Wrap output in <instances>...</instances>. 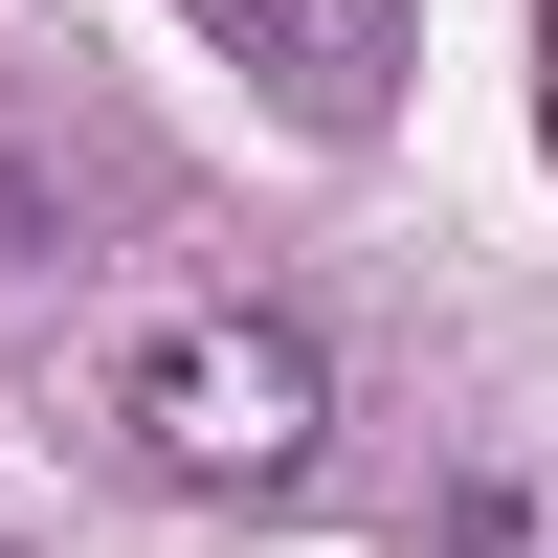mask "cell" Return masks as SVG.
<instances>
[{
	"instance_id": "1",
	"label": "cell",
	"mask_w": 558,
	"mask_h": 558,
	"mask_svg": "<svg viewBox=\"0 0 558 558\" xmlns=\"http://www.w3.org/2000/svg\"><path fill=\"white\" fill-rule=\"evenodd\" d=\"M134 447H157L179 492H291L313 447H336V357H313L291 313H157V336H134Z\"/></svg>"
},
{
	"instance_id": "2",
	"label": "cell",
	"mask_w": 558,
	"mask_h": 558,
	"mask_svg": "<svg viewBox=\"0 0 558 558\" xmlns=\"http://www.w3.org/2000/svg\"><path fill=\"white\" fill-rule=\"evenodd\" d=\"M179 23L291 89V134H380L402 112V0H179Z\"/></svg>"
},
{
	"instance_id": "3",
	"label": "cell",
	"mask_w": 558,
	"mask_h": 558,
	"mask_svg": "<svg viewBox=\"0 0 558 558\" xmlns=\"http://www.w3.org/2000/svg\"><path fill=\"white\" fill-rule=\"evenodd\" d=\"M447 558H558V492L536 470H470V492H447Z\"/></svg>"
},
{
	"instance_id": "4",
	"label": "cell",
	"mask_w": 558,
	"mask_h": 558,
	"mask_svg": "<svg viewBox=\"0 0 558 558\" xmlns=\"http://www.w3.org/2000/svg\"><path fill=\"white\" fill-rule=\"evenodd\" d=\"M45 246H68V179H23V157H0V268H45Z\"/></svg>"
}]
</instances>
